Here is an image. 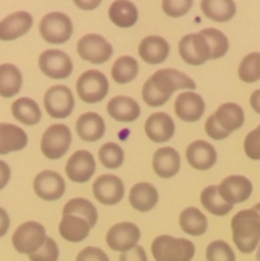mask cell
<instances>
[{
    "instance_id": "1",
    "label": "cell",
    "mask_w": 260,
    "mask_h": 261,
    "mask_svg": "<svg viewBox=\"0 0 260 261\" xmlns=\"http://www.w3.org/2000/svg\"><path fill=\"white\" fill-rule=\"evenodd\" d=\"M232 239L242 254H251L260 244V216L254 209H244L231 221Z\"/></svg>"
},
{
    "instance_id": "2",
    "label": "cell",
    "mask_w": 260,
    "mask_h": 261,
    "mask_svg": "<svg viewBox=\"0 0 260 261\" xmlns=\"http://www.w3.org/2000/svg\"><path fill=\"white\" fill-rule=\"evenodd\" d=\"M150 250L155 261H191L195 255L193 242L167 234L155 237Z\"/></svg>"
},
{
    "instance_id": "3",
    "label": "cell",
    "mask_w": 260,
    "mask_h": 261,
    "mask_svg": "<svg viewBox=\"0 0 260 261\" xmlns=\"http://www.w3.org/2000/svg\"><path fill=\"white\" fill-rule=\"evenodd\" d=\"M109 81L102 71L89 69L79 75L75 91L79 98L86 103H97L103 101L109 93Z\"/></svg>"
},
{
    "instance_id": "4",
    "label": "cell",
    "mask_w": 260,
    "mask_h": 261,
    "mask_svg": "<svg viewBox=\"0 0 260 261\" xmlns=\"http://www.w3.org/2000/svg\"><path fill=\"white\" fill-rule=\"evenodd\" d=\"M46 239L47 236L45 227L38 222L28 221L15 229L12 237V244L15 251L30 256L42 247Z\"/></svg>"
},
{
    "instance_id": "5",
    "label": "cell",
    "mask_w": 260,
    "mask_h": 261,
    "mask_svg": "<svg viewBox=\"0 0 260 261\" xmlns=\"http://www.w3.org/2000/svg\"><path fill=\"white\" fill-rule=\"evenodd\" d=\"M38 30L46 42L60 45L65 43L73 35V22L65 13L51 12L43 15Z\"/></svg>"
},
{
    "instance_id": "6",
    "label": "cell",
    "mask_w": 260,
    "mask_h": 261,
    "mask_svg": "<svg viewBox=\"0 0 260 261\" xmlns=\"http://www.w3.org/2000/svg\"><path fill=\"white\" fill-rule=\"evenodd\" d=\"M70 144V129L64 124H54L43 132L41 138V152L47 160L55 161L66 154Z\"/></svg>"
},
{
    "instance_id": "7",
    "label": "cell",
    "mask_w": 260,
    "mask_h": 261,
    "mask_svg": "<svg viewBox=\"0 0 260 261\" xmlns=\"http://www.w3.org/2000/svg\"><path fill=\"white\" fill-rule=\"evenodd\" d=\"M76 53L79 58L92 64H103L114 54L112 45L101 35L88 33L76 42Z\"/></svg>"
},
{
    "instance_id": "8",
    "label": "cell",
    "mask_w": 260,
    "mask_h": 261,
    "mask_svg": "<svg viewBox=\"0 0 260 261\" xmlns=\"http://www.w3.org/2000/svg\"><path fill=\"white\" fill-rule=\"evenodd\" d=\"M74 96L70 88L63 84L53 86L43 96V106L48 116L53 119L63 120L70 116L74 110Z\"/></svg>"
},
{
    "instance_id": "9",
    "label": "cell",
    "mask_w": 260,
    "mask_h": 261,
    "mask_svg": "<svg viewBox=\"0 0 260 261\" xmlns=\"http://www.w3.org/2000/svg\"><path fill=\"white\" fill-rule=\"evenodd\" d=\"M38 68L47 78L66 79L73 71V61L70 56L58 48L45 50L38 58Z\"/></svg>"
},
{
    "instance_id": "10",
    "label": "cell",
    "mask_w": 260,
    "mask_h": 261,
    "mask_svg": "<svg viewBox=\"0 0 260 261\" xmlns=\"http://www.w3.org/2000/svg\"><path fill=\"white\" fill-rule=\"evenodd\" d=\"M178 54L186 64L199 66L211 60V47L200 33H189L178 42Z\"/></svg>"
},
{
    "instance_id": "11",
    "label": "cell",
    "mask_w": 260,
    "mask_h": 261,
    "mask_svg": "<svg viewBox=\"0 0 260 261\" xmlns=\"http://www.w3.org/2000/svg\"><path fill=\"white\" fill-rule=\"evenodd\" d=\"M153 87L166 96H172V93L177 89H190L194 91L196 88V84L193 79L185 73L176 69H161L157 70L150 76Z\"/></svg>"
},
{
    "instance_id": "12",
    "label": "cell",
    "mask_w": 260,
    "mask_h": 261,
    "mask_svg": "<svg viewBox=\"0 0 260 261\" xmlns=\"http://www.w3.org/2000/svg\"><path fill=\"white\" fill-rule=\"evenodd\" d=\"M140 240V229L137 224L130 222L116 223L107 231L106 244L111 250L117 252H126L138 246Z\"/></svg>"
},
{
    "instance_id": "13",
    "label": "cell",
    "mask_w": 260,
    "mask_h": 261,
    "mask_svg": "<svg viewBox=\"0 0 260 261\" xmlns=\"http://www.w3.org/2000/svg\"><path fill=\"white\" fill-rule=\"evenodd\" d=\"M92 191L96 200L102 205H116L124 198L125 188L121 178L107 173L96 178Z\"/></svg>"
},
{
    "instance_id": "14",
    "label": "cell",
    "mask_w": 260,
    "mask_h": 261,
    "mask_svg": "<svg viewBox=\"0 0 260 261\" xmlns=\"http://www.w3.org/2000/svg\"><path fill=\"white\" fill-rule=\"evenodd\" d=\"M33 191L45 201L59 200L65 193V181L55 171L45 170L36 175L33 180Z\"/></svg>"
},
{
    "instance_id": "15",
    "label": "cell",
    "mask_w": 260,
    "mask_h": 261,
    "mask_svg": "<svg viewBox=\"0 0 260 261\" xmlns=\"http://www.w3.org/2000/svg\"><path fill=\"white\" fill-rule=\"evenodd\" d=\"M96 171V161L88 150H76L69 157L65 165V173L73 182L84 184L93 176Z\"/></svg>"
},
{
    "instance_id": "16",
    "label": "cell",
    "mask_w": 260,
    "mask_h": 261,
    "mask_svg": "<svg viewBox=\"0 0 260 261\" xmlns=\"http://www.w3.org/2000/svg\"><path fill=\"white\" fill-rule=\"evenodd\" d=\"M175 114L181 121L195 122L201 119L205 111V102L203 97L194 91H185L180 93L173 105Z\"/></svg>"
},
{
    "instance_id": "17",
    "label": "cell",
    "mask_w": 260,
    "mask_h": 261,
    "mask_svg": "<svg viewBox=\"0 0 260 261\" xmlns=\"http://www.w3.org/2000/svg\"><path fill=\"white\" fill-rule=\"evenodd\" d=\"M219 195L228 204H240L251 196L252 184L247 177L241 175H231L218 185Z\"/></svg>"
},
{
    "instance_id": "18",
    "label": "cell",
    "mask_w": 260,
    "mask_h": 261,
    "mask_svg": "<svg viewBox=\"0 0 260 261\" xmlns=\"http://www.w3.org/2000/svg\"><path fill=\"white\" fill-rule=\"evenodd\" d=\"M33 17L28 12L18 10L0 20V40L14 41L32 28Z\"/></svg>"
},
{
    "instance_id": "19",
    "label": "cell",
    "mask_w": 260,
    "mask_h": 261,
    "mask_svg": "<svg viewBox=\"0 0 260 261\" xmlns=\"http://www.w3.org/2000/svg\"><path fill=\"white\" fill-rule=\"evenodd\" d=\"M144 132L153 143H166L175 134V122L166 112H154L145 120Z\"/></svg>"
},
{
    "instance_id": "20",
    "label": "cell",
    "mask_w": 260,
    "mask_h": 261,
    "mask_svg": "<svg viewBox=\"0 0 260 261\" xmlns=\"http://www.w3.org/2000/svg\"><path fill=\"white\" fill-rule=\"evenodd\" d=\"M185 155L189 165L198 171L211 170L217 162L216 148L204 140L191 142L186 148Z\"/></svg>"
},
{
    "instance_id": "21",
    "label": "cell",
    "mask_w": 260,
    "mask_h": 261,
    "mask_svg": "<svg viewBox=\"0 0 260 261\" xmlns=\"http://www.w3.org/2000/svg\"><path fill=\"white\" fill-rule=\"evenodd\" d=\"M181 158L177 150L172 147L160 148L154 152L152 167L155 175L161 178H171L180 171Z\"/></svg>"
},
{
    "instance_id": "22",
    "label": "cell",
    "mask_w": 260,
    "mask_h": 261,
    "mask_svg": "<svg viewBox=\"0 0 260 261\" xmlns=\"http://www.w3.org/2000/svg\"><path fill=\"white\" fill-rule=\"evenodd\" d=\"M138 54L140 59L150 65L163 63L170 54V45L161 36H147L140 41L138 46Z\"/></svg>"
},
{
    "instance_id": "23",
    "label": "cell",
    "mask_w": 260,
    "mask_h": 261,
    "mask_svg": "<svg viewBox=\"0 0 260 261\" xmlns=\"http://www.w3.org/2000/svg\"><path fill=\"white\" fill-rule=\"evenodd\" d=\"M106 110L110 117L119 122H133L140 116V106L127 96L112 97L107 102Z\"/></svg>"
},
{
    "instance_id": "24",
    "label": "cell",
    "mask_w": 260,
    "mask_h": 261,
    "mask_svg": "<svg viewBox=\"0 0 260 261\" xmlns=\"http://www.w3.org/2000/svg\"><path fill=\"white\" fill-rule=\"evenodd\" d=\"M75 132L83 142L94 143L102 139L106 132L105 121L96 112H86L76 119Z\"/></svg>"
},
{
    "instance_id": "25",
    "label": "cell",
    "mask_w": 260,
    "mask_h": 261,
    "mask_svg": "<svg viewBox=\"0 0 260 261\" xmlns=\"http://www.w3.org/2000/svg\"><path fill=\"white\" fill-rule=\"evenodd\" d=\"M129 203L133 209L140 213L152 211L158 203V191L152 184L138 182L130 189Z\"/></svg>"
},
{
    "instance_id": "26",
    "label": "cell",
    "mask_w": 260,
    "mask_h": 261,
    "mask_svg": "<svg viewBox=\"0 0 260 261\" xmlns=\"http://www.w3.org/2000/svg\"><path fill=\"white\" fill-rule=\"evenodd\" d=\"M28 137L22 127L7 122H0V154L19 152L24 149Z\"/></svg>"
},
{
    "instance_id": "27",
    "label": "cell",
    "mask_w": 260,
    "mask_h": 261,
    "mask_svg": "<svg viewBox=\"0 0 260 261\" xmlns=\"http://www.w3.org/2000/svg\"><path fill=\"white\" fill-rule=\"evenodd\" d=\"M92 227L84 218L78 216H64L59 223V233L65 241L78 244L86 240Z\"/></svg>"
},
{
    "instance_id": "28",
    "label": "cell",
    "mask_w": 260,
    "mask_h": 261,
    "mask_svg": "<svg viewBox=\"0 0 260 261\" xmlns=\"http://www.w3.org/2000/svg\"><path fill=\"white\" fill-rule=\"evenodd\" d=\"M213 115L219 126L228 133L240 129L245 121L244 110L240 105L233 102L222 103Z\"/></svg>"
},
{
    "instance_id": "29",
    "label": "cell",
    "mask_w": 260,
    "mask_h": 261,
    "mask_svg": "<svg viewBox=\"0 0 260 261\" xmlns=\"http://www.w3.org/2000/svg\"><path fill=\"white\" fill-rule=\"evenodd\" d=\"M10 110H12L13 117L20 124L27 125V126L38 124L42 117V112H41L37 102L28 97H20V98L15 99L12 103Z\"/></svg>"
},
{
    "instance_id": "30",
    "label": "cell",
    "mask_w": 260,
    "mask_h": 261,
    "mask_svg": "<svg viewBox=\"0 0 260 261\" xmlns=\"http://www.w3.org/2000/svg\"><path fill=\"white\" fill-rule=\"evenodd\" d=\"M109 17L117 27L130 28L138 20V8L130 0H115L109 8Z\"/></svg>"
},
{
    "instance_id": "31",
    "label": "cell",
    "mask_w": 260,
    "mask_h": 261,
    "mask_svg": "<svg viewBox=\"0 0 260 261\" xmlns=\"http://www.w3.org/2000/svg\"><path fill=\"white\" fill-rule=\"evenodd\" d=\"M200 9L208 19L219 23L228 22L236 14L233 0H201Z\"/></svg>"
},
{
    "instance_id": "32",
    "label": "cell",
    "mask_w": 260,
    "mask_h": 261,
    "mask_svg": "<svg viewBox=\"0 0 260 261\" xmlns=\"http://www.w3.org/2000/svg\"><path fill=\"white\" fill-rule=\"evenodd\" d=\"M178 224L185 233L190 236H201L208 229V219L195 206H188L178 217Z\"/></svg>"
},
{
    "instance_id": "33",
    "label": "cell",
    "mask_w": 260,
    "mask_h": 261,
    "mask_svg": "<svg viewBox=\"0 0 260 261\" xmlns=\"http://www.w3.org/2000/svg\"><path fill=\"white\" fill-rule=\"evenodd\" d=\"M22 73L13 64L0 65V96L3 98H12L19 93L22 88Z\"/></svg>"
},
{
    "instance_id": "34",
    "label": "cell",
    "mask_w": 260,
    "mask_h": 261,
    "mask_svg": "<svg viewBox=\"0 0 260 261\" xmlns=\"http://www.w3.org/2000/svg\"><path fill=\"white\" fill-rule=\"evenodd\" d=\"M200 203L208 213L217 217L227 216L233 209L232 204L224 201L219 195L218 185L206 186L200 194Z\"/></svg>"
},
{
    "instance_id": "35",
    "label": "cell",
    "mask_w": 260,
    "mask_h": 261,
    "mask_svg": "<svg viewBox=\"0 0 260 261\" xmlns=\"http://www.w3.org/2000/svg\"><path fill=\"white\" fill-rule=\"evenodd\" d=\"M64 216H78L84 218L89 223V226H96L98 221V213L93 204L84 198H73L64 205L63 217Z\"/></svg>"
},
{
    "instance_id": "36",
    "label": "cell",
    "mask_w": 260,
    "mask_h": 261,
    "mask_svg": "<svg viewBox=\"0 0 260 261\" xmlns=\"http://www.w3.org/2000/svg\"><path fill=\"white\" fill-rule=\"evenodd\" d=\"M139 71L138 61L132 56H120L115 60L111 68V76L116 83L126 84L134 81Z\"/></svg>"
},
{
    "instance_id": "37",
    "label": "cell",
    "mask_w": 260,
    "mask_h": 261,
    "mask_svg": "<svg viewBox=\"0 0 260 261\" xmlns=\"http://www.w3.org/2000/svg\"><path fill=\"white\" fill-rule=\"evenodd\" d=\"M199 33L203 35L206 42L209 43L212 60H217L226 55L229 47V42L227 36L222 31L217 30V28H204Z\"/></svg>"
},
{
    "instance_id": "38",
    "label": "cell",
    "mask_w": 260,
    "mask_h": 261,
    "mask_svg": "<svg viewBox=\"0 0 260 261\" xmlns=\"http://www.w3.org/2000/svg\"><path fill=\"white\" fill-rule=\"evenodd\" d=\"M98 160L103 167L116 170L124 162V150L116 143H105L98 150Z\"/></svg>"
},
{
    "instance_id": "39",
    "label": "cell",
    "mask_w": 260,
    "mask_h": 261,
    "mask_svg": "<svg viewBox=\"0 0 260 261\" xmlns=\"http://www.w3.org/2000/svg\"><path fill=\"white\" fill-rule=\"evenodd\" d=\"M239 78L245 83L260 81V53L247 54L239 65Z\"/></svg>"
},
{
    "instance_id": "40",
    "label": "cell",
    "mask_w": 260,
    "mask_h": 261,
    "mask_svg": "<svg viewBox=\"0 0 260 261\" xmlns=\"http://www.w3.org/2000/svg\"><path fill=\"white\" fill-rule=\"evenodd\" d=\"M206 261H236L233 250L226 241L217 240L211 242L205 251Z\"/></svg>"
},
{
    "instance_id": "41",
    "label": "cell",
    "mask_w": 260,
    "mask_h": 261,
    "mask_svg": "<svg viewBox=\"0 0 260 261\" xmlns=\"http://www.w3.org/2000/svg\"><path fill=\"white\" fill-rule=\"evenodd\" d=\"M194 0H162V10L171 18L184 17L191 9Z\"/></svg>"
},
{
    "instance_id": "42",
    "label": "cell",
    "mask_w": 260,
    "mask_h": 261,
    "mask_svg": "<svg viewBox=\"0 0 260 261\" xmlns=\"http://www.w3.org/2000/svg\"><path fill=\"white\" fill-rule=\"evenodd\" d=\"M142 98L148 106L150 107H160L162 105H165L168 99L171 98L170 96H166V94H162L161 92H158L157 89L153 87L152 82L148 78L145 81L144 86H143L142 89Z\"/></svg>"
},
{
    "instance_id": "43",
    "label": "cell",
    "mask_w": 260,
    "mask_h": 261,
    "mask_svg": "<svg viewBox=\"0 0 260 261\" xmlns=\"http://www.w3.org/2000/svg\"><path fill=\"white\" fill-rule=\"evenodd\" d=\"M59 247L58 244L55 242V240L47 237L45 241V244L42 245L38 251H36L35 254L30 255L31 261H58L59 259Z\"/></svg>"
},
{
    "instance_id": "44",
    "label": "cell",
    "mask_w": 260,
    "mask_h": 261,
    "mask_svg": "<svg viewBox=\"0 0 260 261\" xmlns=\"http://www.w3.org/2000/svg\"><path fill=\"white\" fill-rule=\"evenodd\" d=\"M245 154L252 161H260V125L246 135L244 142Z\"/></svg>"
},
{
    "instance_id": "45",
    "label": "cell",
    "mask_w": 260,
    "mask_h": 261,
    "mask_svg": "<svg viewBox=\"0 0 260 261\" xmlns=\"http://www.w3.org/2000/svg\"><path fill=\"white\" fill-rule=\"evenodd\" d=\"M204 129H205L206 135L214 140H223L226 139V138H228L229 134H231V133L226 132V130H223L221 126H219L218 122H217L216 119H214L213 114L206 119L205 125H204Z\"/></svg>"
},
{
    "instance_id": "46",
    "label": "cell",
    "mask_w": 260,
    "mask_h": 261,
    "mask_svg": "<svg viewBox=\"0 0 260 261\" xmlns=\"http://www.w3.org/2000/svg\"><path fill=\"white\" fill-rule=\"evenodd\" d=\"M75 261H110V259L103 250L98 249V247L88 246L84 247V249L76 255Z\"/></svg>"
},
{
    "instance_id": "47",
    "label": "cell",
    "mask_w": 260,
    "mask_h": 261,
    "mask_svg": "<svg viewBox=\"0 0 260 261\" xmlns=\"http://www.w3.org/2000/svg\"><path fill=\"white\" fill-rule=\"evenodd\" d=\"M119 261H148L147 254L142 246H135L134 249L129 250L126 252H122L120 255Z\"/></svg>"
},
{
    "instance_id": "48",
    "label": "cell",
    "mask_w": 260,
    "mask_h": 261,
    "mask_svg": "<svg viewBox=\"0 0 260 261\" xmlns=\"http://www.w3.org/2000/svg\"><path fill=\"white\" fill-rule=\"evenodd\" d=\"M10 180V167L7 162L0 161V190L8 185Z\"/></svg>"
},
{
    "instance_id": "49",
    "label": "cell",
    "mask_w": 260,
    "mask_h": 261,
    "mask_svg": "<svg viewBox=\"0 0 260 261\" xmlns=\"http://www.w3.org/2000/svg\"><path fill=\"white\" fill-rule=\"evenodd\" d=\"M73 3L82 10H94L99 7L102 0H73Z\"/></svg>"
},
{
    "instance_id": "50",
    "label": "cell",
    "mask_w": 260,
    "mask_h": 261,
    "mask_svg": "<svg viewBox=\"0 0 260 261\" xmlns=\"http://www.w3.org/2000/svg\"><path fill=\"white\" fill-rule=\"evenodd\" d=\"M9 227H10L9 216H8L7 211H5V209H3L2 206H0V239H2L3 236H5V234H7Z\"/></svg>"
},
{
    "instance_id": "51",
    "label": "cell",
    "mask_w": 260,
    "mask_h": 261,
    "mask_svg": "<svg viewBox=\"0 0 260 261\" xmlns=\"http://www.w3.org/2000/svg\"><path fill=\"white\" fill-rule=\"evenodd\" d=\"M250 106L256 114L260 115V89H256L250 96Z\"/></svg>"
},
{
    "instance_id": "52",
    "label": "cell",
    "mask_w": 260,
    "mask_h": 261,
    "mask_svg": "<svg viewBox=\"0 0 260 261\" xmlns=\"http://www.w3.org/2000/svg\"><path fill=\"white\" fill-rule=\"evenodd\" d=\"M252 209H254L255 212H257V213H259V216H260V203L255 204V205L252 206Z\"/></svg>"
},
{
    "instance_id": "53",
    "label": "cell",
    "mask_w": 260,
    "mask_h": 261,
    "mask_svg": "<svg viewBox=\"0 0 260 261\" xmlns=\"http://www.w3.org/2000/svg\"><path fill=\"white\" fill-rule=\"evenodd\" d=\"M256 261H260V245L257 247V252H256Z\"/></svg>"
}]
</instances>
